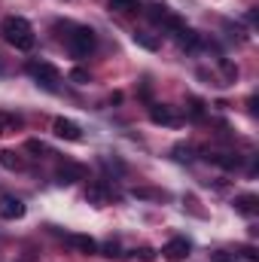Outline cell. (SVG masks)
<instances>
[{
    "instance_id": "7a4b0ae2",
    "label": "cell",
    "mask_w": 259,
    "mask_h": 262,
    "mask_svg": "<svg viewBox=\"0 0 259 262\" xmlns=\"http://www.w3.org/2000/svg\"><path fill=\"white\" fill-rule=\"evenodd\" d=\"M95 46H98V37L92 28H73V34H67V49L76 58H85L89 52H95Z\"/></svg>"
},
{
    "instance_id": "3957f363",
    "label": "cell",
    "mask_w": 259,
    "mask_h": 262,
    "mask_svg": "<svg viewBox=\"0 0 259 262\" xmlns=\"http://www.w3.org/2000/svg\"><path fill=\"white\" fill-rule=\"evenodd\" d=\"M28 76L34 79V82H40L43 89H55L58 85V79H61V73H58V67L49 64V61H28Z\"/></svg>"
},
{
    "instance_id": "7c38bea8",
    "label": "cell",
    "mask_w": 259,
    "mask_h": 262,
    "mask_svg": "<svg viewBox=\"0 0 259 262\" xmlns=\"http://www.w3.org/2000/svg\"><path fill=\"white\" fill-rule=\"evenodd\" d=\"M67 241H70L79 253H89V256H92V253H98V241H95V238H89V235H67Z\"/></svg>"
},
{
    "instance_id": "ffe728a7",
    "label": "cell",
    "mask_w": 259,
    "mask_h": 262,
    "mask_svg": "<svg viewBox=\"0 0 259 262\" xmlns=\"http://www.w3.org/2000/svg\"><path fill=\"white\" fill-rule=\"evenodd\" d=\"M101 250H104V256H107V259H125V253H122V250H119V244H113V241H110V244H104Z\"/></svg>"
},
{
    "instance_id": "d6986e66",
    "label": "cell",
    "mask_w": 259,
    "mask_h": 262,
    "mask_svg": "<svg viewBox=\"0 0 259 262\" xmlns=\"http://www.w3.org/2000/svg\"><path fill=\"white\" fill-rule=\"evenodd\" d=\"M110 9H116V12H134L137 0H110Z\"/></svg>"
},
{
    "instance_id": "4316f807",
    "label": "cell",
    "mask_w": 259,
    "mask_h": 262,
    "mask_svg": "<svg viewBox=\"0 0 259 262\" xmlns=\"http://www.w3.org/2000/svg\"><path fill=\"white\" fill-rule=\"evenodd\" d=\"M213 262H232V256H229V253H223V250H220V253H213Z\"/></svg>"
},
{
    "instance_id": "5bb4252c",
    "label": "cell",
    "mask_w": 259,
    "mask_h": 262,
    "mask_svg": "<svg viewBox=\"0 0 259 262\" xmlns=\"http://www.w3.org/2000/svg\"><path fill=\"white\" fill-rule=\"evenodd\" d=\"M18 128H21V116L0 110V134H12V131H18Z\"/></svg>"
},
{
    "instance_id": "603a6c76",
    "label": "cell",
    "mask_w": 259,
    "mask_h": 262,
    "mask_svg": "<svg viewBox=\"0 0 259 262\" xmlns=\"http://www.w3.org/2000/svg\"><path fill=\"white\" fill-rule=\"evenodd\" d=\"M25 149H28V152H34V156H46V152H49V149H46V143H40V140H28V143H25Z\"/></svg>"
},
{
    "instance_id": "52a82bcc",
    "label": "cell",
    "mask_w": 259,
    "mask_h": 262,
    "mask_svg": "<svg viewBox=\"0 0 259 262\" xmlns=\"http://www.w3.org/2000/svg\"><path fill=\"white\" fill-rule=\"evenodd\" d=\"M149 119H153L156 125H171V128L180 125V119L174 116V110H171L168 104H153V107H149Z\"/></svg>"
},
{
    "instance_id": "2e32d148",
    "label": "cell",
    "mask_w": 259,
    "mask_h": 262,
    "mask_svg": "<svg viewBox=\"0 0 259 262\" xmlns=\"http://www.w3.org/2000/svg\"><path fill=\"white\" fill-rule=\"evenodd\" d=\"M134 43H137L140 49H146V52H156V49H159V37H153V34H146V31H134Z\"/></svg>"
},
{
    "instance_id": "d4e9b609",
    "label": "cell",
    "mask_w": 259,
    "mask_h": 262,
    "mask_svg": "<svg viewBox=\"0 0 259 262\" xmlns=\"http://www.w3.org/2000/svg\"><path fill=\"white\" fill-rule=\"evenodd\" d=\"M174 159H180V162L186 159L189 162L192 159V146H174Z\"/></svg>"
},
{
    "instance_id": "ba28073f",
    "label": "cell",
    "mask_w": 259,
    "mask_h": 262,
    "mask_svg": "<svg viewBox=\"0 0 259 262\" xmlns=\"http://www.w3.org/2000/svg\"><path fill=\"white\" fill-rule=\"evenodd\" d=\"M58 183H64V186H70V183H76V180H82L85 177V168L82 165H76V162H64V165H58Z\"/></svg>"
},
{
    "instance_id": "5b68a950",
    "label": "cell",
    "mask_w": 259,
    "mask_h": 262,
    "mask_svg": "<svg viewBox=\"0 0 259 262\" xmlns=\"http://www.w3.org/2000/svg\"><path fill=\"white\" fill-rule=\"evenodd\" d=\"M52 131H55V137H61V140H73V143L82 137V128H79L76 122L64 119V116H58V119L52 122Z\"/></svg>"
},
{
    "instance_id": "9c48e42d",
    "label": "cell",
    "mask_w": 259,
    "mask_h": 262,
    "mask_svg": "<svg viewBox=\"0 0 259 262\" xmlns=\"http://www.w3.org/2000/svg\"><path fill=\"white\" fill-rule=\"evenodd\" d=\"M232 207H235L241 216H253V213L259 210V198L256 195H235Z\"/></svg>"
},
{
    "instance_id": "f1b7e54d",
    "label": "cell",
    "mask_w": 259,
    "mask_h": 262,
    "mask_svg": "<svg viewBox=\"0 0 259 262\" xmlns=\"http://www.w3.org/2000/svg\"><path fill=\"white\" fill-rule=\"evenodd\" d=\"M232 262H238V259H232Z\"/></svg>"
},
{
    "instance_id": "e0dca14e",
    "label": "cell",
    "mask_w": 259,
    "mask_h": 262,
    "mask_svg": "<svg viewBox=\"0 0 259 262\" xmlns=\"http://www.w3.org/2000/svg\"><path fill=\"white\" fill-rule=\"evenodd\" d=\"M85 198H89L92 204H104V201H107V186H104V183H95V186H89Z\"/></svg>"
},
{
    "instance_id": "7402d4cb",
    "label": "cell",
    "mask_w": 259,
    "mask_h": 262,
    "mask_svg": "<svg viewBox=\"0 0 259 262\" xmlns=\"http://www.w3.org/2000/svg\"><path fill=\"white\" fill-rule=\"evenodd\" d=\"M134 259H140V262H156V250H153V247H140V250H134Z\"/></svg>"
},
{
    "instance_id": "8fae6325",
    "label": "cell",
    "mask_w": 259,
    "mask_h": 262,
    "mask_svg": "<svg viewBox=\"0 0 259 262\" xmlns=\"http://www.w3.org/2000/svg\"><path fill=\"white\" fill-rule=\"evenodd\" d=\"M0 165H3L6 171H25V168H28V162H25L18 152H12V149H0Z\"/></svg>"
},
{
    "instance_id": "277c9868",
    "label": "cell",
    "mask_w": 259,
    "mask_h": 262,
    "mask_svg": "<svg viewBox=\"0 0 259 262\" xmlns=\"http://www.w3.org/2000/svg\"><path fill=\"white\" fill-rule=\"evenodd\" d=\"M189 250H192V247H189V241H186V238H171V241L165 244V250H162V253H165V259H168V262H186Z\"/></svg>"
},
{
    "instance_id": "44dd1931",
    "label": "cell",
    "mask_w": 259,
    "mask_h": 262,
    "mask_svg": "<svg viewBox=\"0 0 259 262\" xmlns=\"http://www.w3.org/2000/svg\"><path fill=\"white\" fill-rule=\"evenodd\" d=\"M220 67H223V76H226L229 82H235V79H238V67L232 64V61H220Z\"/></svg>"
},
{
    "instance_id": "8992f818",
    "label": "cell",
    "mask_w": 259,
    "mask_h": 262,
    "mask_svg": "<svg viewBox=\"0 0 259 262\" xmlns=\"http://www.w3.org/2000/svg\"><path fill=\"white\" fill-rule=\"evenodd\" d=\"M0 216L3 220H21L25 216V204L15 195H0Z\"/></svg>"
},
{
    "instance_id": "6da1fadb",
    "label": "cell",
    "mask_w": 259,
    "mask_h": 262,
    "mask_svg": "<svg viewBox=\"0 0 259 262\" xmlns=\"http://www.w3.org/2000/svg\"><path fill=\"white\" fill-rule=\"evenodd\" d=\"M0 34H3V40H6L9 46H15V49H31L34 40H37V37H34V28H31L25 18H18V15L3 18Z\"/></svg>"
},
{
    "instance_id": "30bf717a",
    "label": "cell",
    "mask_w": 259,
    "mask_h": 262,
    "mask_svg": "<svg viewBox=\"0 0 259 262\" xmlns=\"http://www.w3.org/2000/svg\"><path fill=\"white\" fill-rule=\"evenodd\" d=\"M207 162H213V165H220V168H226V171L241 168V156H238V152H213V156H207Z\"/></svg>"
},
{
    "instance_id": "484cf974",
    "label": "cell",
    "mask_w": 259,
    "mask_h": 262,
    "mask_svg": "<svg viewBox=\"0 0 259 262\" xmlns=\"http://www.w3.org/2000/svg\"><path fill=\"white\" fill-rule=\"evenodd\" d=\"M134 195L137 198H165V192H159V189H134Z\"/></svg>"
},
{
    "instance_id": "83f0119b",
    "label": "cell",
    "mask_w": 259,
    "mask_h": 262,
    "mask_svg": "<svg viewBox=\"0 0 259 262\" xmlns=\"http://www.w3.org/2000/svg\"><path fill=\"white\" fill-rule=\"evenodd\" d=\"M241 253H244V256H247V259H256V250H253V247H244V250H241Z\"/></svg>"
},
{
    "instance_id": "cb8c5ba5",
    "label": "cell",
    "mask_w": 259,
    "mask_h": 262,
    "mask_svg": "<svg viewBox=\"0 0 259 262\" xmlns=\"http://www.w3.org/2000/svg\"><path fill=\"white\" fill-rule=\"evenodd\" d=\"M70 82H79V85H82V82H89V70L73 67V70H70Z\"/></svg>"
},
{
    "instance_id": "9a60e30c",
    "label": "cell",
    "mask_w": 259,
    "mask_h": 262,
    "mask_svg": "<svg viewBox=\"0 0 259 262\" xmlns=\"http://www.w3.org/2000/svg\"><path fill=\"white\" fill-rule=\"evenodd\" d=\"M174 37H177V43H180L183 49H198V46H201V37L195 34L192 28H183V31H180V34H174Z\"/></svg>"
},
{
    "instance_id": "ac0fdd59",
    "label": "cell",
    "mask_w": 259,
    "mask_h": 262,
    "mask_svg": "<svg viewBox=\"0 0 259 262\" xmlns=\"http://www.w3.org/2000/svg\"><path fill=\"white\" fill-rule=\"evenodd\" d=\"M186 110H189V116H192V119H201V116H204V101L189 98V101H186Z\"/></svg>"
},
{
    "instance_id": "4fadbf2b",
    "label": "cell",
    "mask_w": 259,
    "mask_h": 262,
    "mask_svg": "<svg viewBox=\"0 0 259 262\" xmlns=\"http://www.w3.org/2000/svg\"><path fill=\"white\" fill-rule=\"evenodd\" d=\"M146 18H149L153 25H162V28H165V21L171 18V9H168L165 3H153V6L146 9Z\"/></svg>"
}]
</instances>
